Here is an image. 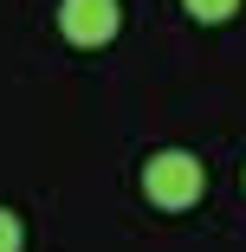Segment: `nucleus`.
<instances>
[{
	"label": "nucleus",
	"instance_id": "nucleus-1",
	"mask_svg": "<svg viewBox=\"0 0 246 252\" xmlns=\"http://www.w3.org/2000/svg\"><path fill=\"white\" fill-rule=\"evenodd\" d=\"M142 194H149V207L162 214H181L194 200L208 194V168L188 156V149H156L149 162H142Z\"/></svg>",
	"mask_w": 246,
	"mask_h": 252
},
{
	"label": "nucleus",
	"instance_id": "nucleus-2",
	"mask_svg": "<svg viewBox=\"0 0 246 252\" xmlns=\"http://www.w3.org/2000/svg\"><path fill=\"white\" fill-rule=\"evenodd\" d=\"M123 26V7L117 0H59V32L65 45H84V52H97V45H110Z\"/></svg>",
	"mask_w": 246,
	"mask_h": 252
},
{
	"label": "nucleus",
	"instance_id": "nucleus-3",
	"mask_svg": "<svg viewBox=\"0 0 246 252\" xmlns=\"http://www.w3.org/2000/svg\"><path fill=\"white\" fill-rule=\"evenodd\" d=\"M181 7L201 20V26H227V20L240 13V0H181Z\"/></svg>",
	"mask_w": 246,
	"mask_h": 252
},
{
	"label": "nucleus",
	"instance_id": "nucleus-4",
	"mask_svg": "<svg viewBox=\"0 0 246 252\" xmlns=\"http://www.w3.org/2000/svg\"><path fill=\"white\" fill-rule=\"evenodd\" d=\"M26 246V226H20V214L13 207H0V252H20Z\"/></svg>",
	"mask_w": 246,
	"mask_h": 252
}]
</instances>
